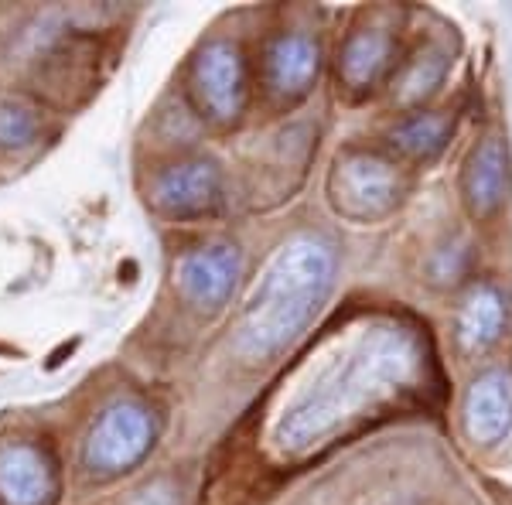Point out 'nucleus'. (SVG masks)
<instances>
[{"mask_svg": "<svg viewBox=\"0 0 512 505\" xmlns=\"http://www.w3.org/2000/svg\"><path fill=\"white\" fill-rule=\"evenodd\" d=\"M335 253L325 239L304 236L284 246L246 314L243 342L253 352H274L308 325L332 291Z\"/></svg>", "mask_w": 512, "mask_h": 505, "instance_id": "nucleus-1", "label": "nucleus"}, {"mask_svg": "<svg viewBox=\"0 0 512 505\" xmlns=\"http://www.w3.org/2000/svg\"><path fill=\"white\" fill-rule=\"evenodd\" d=\"M403 181L390 161L376 154H349L338 157V168L332 175V198L338 212L352 219H376L386 215L400 202Z\"/></svg>", "mask_w": 512, "mask_h": 505, "instance_id": "nucleus-2", "label": "nucleus"}, {"mask_svg": "<svg viewBox=\"0 0 512 505\" xmlns=\"http://www.w3.org/2000/svg\"><path fill=\"white\" fill-rule=\"evenodd\" d=\"M154 441V427L140 407H117L110 410L99 427L93 430V441H89L86 461L93 471H123L134 461H140L147 454V447Z\"/></svg>", "mask_w": 512, "mask_h": 505, "instance_id": "nucleus-3", "label": "nucleus"}, {"mask_svg": "<svg viewBox=\"0 0 512 505\" xmlns=\"http://www.w3.org/2000/svg\"><path fill=\"white\" fill-rule=\"evenodd\" d=\"M192 82L202 110H209L216 120H233L243 110V99H246L243 59H239V52L233 45H226V41H216V45H209L198 55Z\"/></svg>", "mask_w": 512, "mask_h": 505, "instance_id": "nucleus-4", "label": "nucleus"}, {"mask_svg": "<svg viewBox=\"0 0 512 505\" xmlns=\"http://www.w3.org/2000/svg\"><path fill=\"white\" fill-rule=\"evenodd\" d=\"M239 273L236 246H202L198 253L185 256L178 270V284L188 301L202 308H219L229 297Z\"/></svg>", "mask_w": 512, "mask_h": 505, "instance_id": "nucleus-5", "label": "nucleus"}, {"mask_svg": "<svg viewBox=\"0 0 512 505\" xmlns=\"http://www.w3.org/2000/svg\"><path fill=\"white\" fill-rule=\"evenodd\" d=\"M512 424V376L485 372L478 376L465 400V430L478 444H492Z\"/></svg>", "mask_w": 512, "mask_h": 505, "instance_id": "nucleus-6", "label": "nucleus"}, {"mask_svg": "<svg viewBox=\"0 0 512 505\" xmlns=\"http://www.w3.org/2000/svg\"><path fill=\"white\" fill-rule=\"evenodd\" d=\"M219 198V171L205 161L175 164L154 181V202L171 215H198Z\"/></svg>", "mask_w": 512, "mask_h": 505, "instance_id": "nucleus-7", "label": "nucleus"}, {"mask_svg": "<svg viewBox=\"0 0 512 505\" xmlns=\"http://www.w3.org/2000/svg\"><path fill=\"white\" fill-rule=\"evenodd\" d=\"M465 202L475 215H492L509 195V154L499 137L475 147L465 164Z\"/></svg>", "mask_w": 512, "mask_h": 505, "instance_id": "nucleus-8", "label": "nucleus"}, {"mask_svg": "<svg viewBox=\"0 0 512 505\" xmlns=\"http://www.w3.org/2000/svg\"><path fill=\"white\" fill-rule=\"evenodd\" d=\"M318 76V45L308 35H284L267 55V79L277 93L301 96Z\"/></svg>", "mask_w": 512, "mask_h": 505, "instance_id": "nucleus-9", "label": "nucleus"}, {"mask_svg": "<svg viewBox=\"0 0 512 505\" xmlns=\"http://www.w3.org/2000/svg\"><path fill=\"white\" fill-rule=\"evenodd\" d=\"M0 492L14 505H41L52 499V468L31 447H18L0 458Z\"/></svg>", "mask_w": 512, "mask_h": 505, "instance_id": "nucleus-10", "label": "nucleus"}, {"mask_svg": "<svg viewBox=\"0 0 512 505\" xmlns=\"http://www.w3.org/2000/svg\"><path fill=\"white\" fill-rule=\"evenodd\" d=\"M390 59H393V38L379 28H366V31H355V35L345 41L338 69H342L349 86L362 89V86H373V82L383 76Z\"/></svg>", "mask_w": 512, "mask_h": 505, "instance_id": "nucleus-11", "label": "nucleus"}, {"mask_svg": "<svg viewBox=\"0 0 512 505\" xmlns=\"http://www.w3.org/2000/svg\"><path fill=\"white\" fill-rule=\"evenodd\" d=\"M502 325H506V304H502L499 291L478 287L468 294L465 308L458 314V338L465 349H489L502 335Z\"/></svg>", "mask_w": 512, "mask_h": 505, "instance_id": "nucleus-12", "label": "nucleus"}, {"mask_svg": "<svg viewBox=\"0 0 512 505\" xmlns=\"http://www.w3.org/2000/svg\"><path fill=\"white\" fill-rule=\"evenodd\" d=\"M451 130H454V123L451 117H444V113H417V117L403 120L400 127L393 130V144L400 147L403 154L427 161V157H437L444 151Z\"/></svg>", "mask_w": 512, "mask_h": 505, "instance_id": "nucleus-13", "label": "nucleus"}, {"mask_svg": "<svg viewBox=\"0 0 512 505\" xmlns=\"http://www.w3.org/2000/svg\"><path fill=\"white\" fill-rule=\"evenodd\" d=\"M444 72H448V59H444V52H437V48H420V52L414 55V62L400 72L396 99H400V103H417V99L431 96L437 89V82L444 79Z\"/></svg>", "mask_w": 512, "mask_h": 505, "instance_id": "nucleus-14", "label": "nucleus"}]
</instances>
